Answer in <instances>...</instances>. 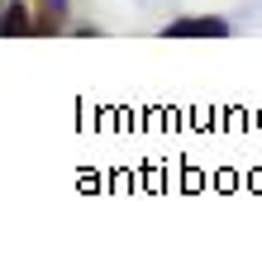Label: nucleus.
Listing matches in <instances>:
<instances>
[]
</instances>
